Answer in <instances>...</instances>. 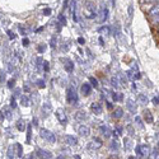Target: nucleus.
<instances>
[{
  "label": "nucleus",
  "mask_w": 159,
  "mask_h": 159,
  "mask_svg": "<svg viewBox=\"0 0 159 159\" xmlns=\"http://www.w3.org/2000/svg\"><path fill=\"white\" fill-rule=\"evenodd\" d=\"M83 16L85 19H96L98 17V8L93 2H84Z\"/></svg>",
  "instance_id": "1"
},
{
  "label": "nucleus",
  "mask_w": 159,
  "mask_h": 159,
  "mask_svg": "<svg viewBox=\"0 0 159 159\" xmlns=\"http://www.w3.org/2000/svg\"><path fill=\"white\" fill-rule=\"evenodd\" d=\"M66 102L69 104H74L78 102V94L73 87H69L66 89Z\"/></svg>",
  "instance_id": "2"
},
{
  "label": "nucleus",
  "mask_w": 159,
  "mask_h": 159,
  "mask_svg": "<svg viewBox=\"0 0 159 159\" xmlns=\"http://www.w3.org/2000/svg\"><path fill=\"white\" fill-rule=\"evenodd\" d=\"M39 135H41V138H43L45 140H47L48 143H55L56 141V136L54 132H51L50 130L47 129H41L39 130Z\"/></svg>",
  "instance_id": "3"
},
{
  "label": "nucleus",
  "mask_w": 159,
  "mask_h": 159,
  "mask_svg": "<svg viewBox=\"0 0 159 159\" xmlns=\"http://www.w3.org/2000/svg\"><path fill=\"white\" fill-rule=\"evenodd\" d=\"M135 152L139 157H148L149 155V147L148 145H138L135 148Z\"/></svg>",
  "instance_id": "4"
},
{
  "label": "nucleus",
  "mask_w": 159,
  "mask_h": 159,
  "mask_svg": "<svg viewBox=\"0 0 159 159\" xmlns=\"http://www.w3.org/2000/svg\"><path fill=\"white\" fill-rule=\"evenodd\" d=\"M56 117H57V120H59L60 124H62V125L68 124V117H66V115H65V112L62 110H57L56 111Z\"/></svg>",
  "instance_id": "5"
},
{
  "label": "nucleus",
  "mask_w": 159,
  "mask_h": 159,
  "mask_svg": "<svg viewBox=\"0 0 159 159\" xmlns=\"http://www.w3.org/2000/svg\"><path fill=\"white\" fill-rule=\"evenodd\" d=\"M78 134L80 135V136H83V138L89 136L90 135V129L88 126H85V125H82V126L78 127Z\"/></svg>",
  "instance_id": "6"
},
{
  "label": "nucleus",
  "mask_w": 159,
  "mask_h": 159,
  "mask_svg": "<svg viewBox=\"0 0 159 159\" xmlns=\"http://www.w3.org/2000/svg\"><path fill=\"white\" fill-rule=\"evenodd\" d=\"M64 61V68H65V71L68 73H73L74 71V62L69 59H62Z\"/></svg>",
  "instance_id": "7"
},
{
  "label": "nucleus",
  "mask_w": 159,
  "mask_h": 159,
  "mask_svg": "<svg viewBox=\"0 0 159 159\" xmlns=\"http://www.w3.org/2000/svg\"><path fill=\"white\" fill-rule=\"evenodd\" d=\"M80 92H82V94H83V96L88 97V96L92 93V85H90L89 83H84V84H82V87H80Z\"/></svg>",
  "instance_id": "8"
},
{
  "label": "nucleus",
  "mask_w": 159,
  "mask_h": 159,
  "mask_svg": "<svg viewBox=\"0 0 159 159\" xmlns=\"http://www.w3.org/2000/svg\"><path fill=\"white\" fill-rule=\"evenodd\" d=\"M37 155L41 159H51L52 158V154L45 149H37Z\"/></svg>",
  "instance_id": "9"
},
{
  "label": "nucleus",
  "mask_w": 159,
  "mask_h": 159,
  "mask_svg": "<svg viewBox=\"0 0 159 159\" xmlns=\"http://www.w3.org/2000/svg\"><path fill=\"white\" fill-rule=\"evenodd\" d=\"M90 110H92L93 113L99 115V113H102V104L99 102H93L90 104Z\"/></svg>",
  "instance_id": "10"
},
{
  "label": "nucleus",
  "mask_w": 159,
  "mask_h": 159,
  "mask_svg": "<svg viewBox=\"0 0 159 159\" xmlns=\"http://www.w3.org/2000/svg\"><path fill=\"white\" fill-rule=\"evenodd\" d=\"M102 145H103L102 140H101L99 138H94L93 141L89 144V148H90V149H99V148H102Z\"/></svg>",
  "instance_id": "11"
},
{
  "label": "nucleus",
  "mask_w": 159,
  "mask_h": 159,
  "mask_svg": "<svg viewBox=\"0 0 159 159\" xmlns=\"http://www.w3.org/2000/svg\"><path fill=\"white\" fill-rule=\"evenodd\" d=\"M64 143L68 144V145H76L78 139L75 136H71V135H66V136H64Z\"/></svg>",
  "instance_id": "12"
},
{
  "label": "nucleus",
  "mask_w": 159,
  "mask_h": 159,
  "mask_svg": "<svg viewBox=\"0 0 159 159\" xmlns=\"http://www.w3.org/2000/svg\"><path fill=\"white\" fill-rule=\"evenodd\" d=\"M42 111H43V116H45V117H47L48 115H51V112H52V107H51L50 102H45V103H43V106H42Z\"/></svg>",
  "instance_id": "13"
},
{
  "label": "nucleus",
  "mask_w": 159,
  "mask_h": 159,
  "mask_svg": "<svg viewBox=\"0 0 159 159\" xmlns=\"http://www.w3.org/2000/svg\"><path fill=\"white\" fill-rule=\"evenodd\" d=\"M144 120L147 121L148 124H153L154 121V118H153V115L149 110H144Z\"/></svg>",
  "instance_id": "14"
},
{
  "label": "nucleus",
  "mask_w": 159,
  "mask_h": 159,
  "mask_svg": "<svg viewBox=\"0 0 159 159\" xmlns=\"http://www.w3.org/2000/svg\"><path fill=\"white\" fill-rule=\"evenodd\" d=\"M99 130H101L102 135H103L104 138H110V136H111V130H110V127H108V126L102 125V126L99 127Z\"/></svg>",
  "instance_id": "15"
},
{
  "label": "nucleus",
  "mask_w": 159,
  "mask_h": 159,
  "mask_svg": "<svg viewBox=\"0 0 159 159\" xmlns=\"http://www.w3.org/2000/svg\"><path fill=\"white\" fill-rule=\"evenodd\" d=\"M85 118H87V113H85V112H83V111H79V112H76V113H75V120H76V121H79V122L84 121Z\"/></svg>",
  "instance_id": "16"
},
{
  "label": "nucleus",
  "mask_w": 159,
  "mask_h": 159,
  "mask_svg": "<svg viewBox=\"0 0 159 159\" xmlns=\"http://www.w3.org/2000/svg\"><path fill=\"white\" fill-rule=\"evenodd\" d=\"M112 116H113L115 118H117V120H118V118H121V117L124 116V111H122V108H120V107H118V108H116V110L113 111Z\"/></svg>",
  "instance_id": "17"
},
{
  "label": "nucleus",
  "mask_w": 159,
  "mask_h": 159,
  "mask_svg": "<svg viewBox=\"0 0 159 159\" xmlns=\"http://www.w3.org/2000/svg\"><path fill=\"white\" fill-rule=\"evenodd\" d=\"M101 13H102V16H101V22H104L106 19H107V17H108V9H107V7H103L102 10H101Z\"/></svg>",
  "instance_id": "18"
},
{
  "label": "nucleus",
  "mask_w": 159,
  "mask_h": 159,
  "mask_svg": "<svg viewBox=\"0 0 159 159\" xmlns=\"http://www.w3.org/2000/svg\"><path fill=\"white\" fill-rule=\"evenodd\" d=\"M126 104H127V108L130 110V112H136V104H134L132 101H127Z\"/></svg>",
  "instance_id": "19"
},
{
  "label": "nucleus",
  "mask_w": 159,
  "mask_h": 159,
  "mask_svg": "<svg viewBox=\"0 0 159 159\" xmlns=\"http://www.w3.org/2000/svg\"><path fill=\"white\" fill-rule=\"evenodd\" d=\"M20 103H22V106H24V107H28V106H30V98L25 97V96H22Z\"/></svg>",
  "instance_id": "20"
},
{
  "label": "nucleus",
  "mask_w": 159,
  "mask_h": 159,
  "mask_svg": "<svg viewBox=\"0 0 159 159\" xmlns=\"http://www.w3.org/2000/svg\"><path fill=\"white\" fill-rule=\"evenodd\" d=\"M27 127L25 126V124H24V121H22V120H19L18 122H17V129L19 130V131H24V129Z\"/></svg>",
  "instance_id": "21"
},
{
  "label": "nucleus",
  "mask_w": 159,
  "mask_h": 159,
  "mask_svg": "<svg viewBox=\"0 0 159 159\" xmlns=\"http://www.w3.org/2000/svg\"><path fill=\"white\" fill-rule=\"evenodd\" d=\"M16 152H14V147H9V149H8V158L9 159H13V158H14V154Z\"/></svg>",
  "instance_id": "22"
},
{
  "label": "nucleus",
  "mask_w": 159,
  "mask_h": 159,
  "mask_svg": "<svg viewBox=\"0 0 159 159\" xmlns=\"http://www.w3.org/2000/svg\"><path fill=\"white\" fill-rule=\"evenodd\" d=\"M124 145H125V149L129 152V150L131 149V141H130V139L125 138V139H124Z\"/></svg>",
  "instance_id": "23"
},
{
  "label": "nucleus",
  "mask_w": 159,
  "mask_h": 159,
  "mask_svg": "<svg viewBox=\"0 0 159 159\" xmlns=\"http://www.w3.org/2000/svg\"><path fill=\"white\" fill-rule=\"evenodd\" d=\"M89 82H90V85H93V87H98V80H97V79L94 78V76H90L89 78Z\"/></svg>",
  "instance_id": "24"
},
{
  "label": "nucleus",
  "mask_w": 159,
  "mask_h": 159,
  "mask_svg": "<svg viewBox=\"0 0 159 159\" xmlns=\"http://www.w3.org/2000/svg\"><path fill=\"white\" fill-rule=\"evenodd\" d=\"M118 148H120V145H118V141H117V140H113V141L111 143V149H112V150H117Z\"/></svg>",
  "instance_id": "25"
},
{
  "label": "nucleus",
  "mask_w": 159,
  "mask_h": 159,
  "mask_svg": "<svg viewBox=\"0 0 159 159\" xmlns=\"http://www.w3.org/2000/svg\"><path fill=\"white\" fill-rule=\"evenodd\" d=\"M59 23H60V25H65L66 24V17H64V14L59 16Z\"/></svg>",
  "instance_id": "26"
},
{
  "label": "nucleus",
  "mask_w": 159,
  "mask_h": 159,
  "mask_svg": "<svg viewBox=\"0 0 159 159\" xmlns=\"http://www.w3.org/2000/svg\"><path fill=\"white\" fill-rule=\"evenodd\" d=\"M111 84H112L113 88H118V79L113 76V78L111 79Z\"/></svg>",
  "instance_id": "27"
},
{
  "label": "nucleus",
  "mask_w": 159,
  "mask_h": 159,
  "mask_svg": "<svg viewBox=\"0 0 159 159\" xmlns=\"http://www.w3.org/2000/svg\"><path fill=\"white\" fill-rule=\"evenodd\" d=\"M138 99L140 101V103H147V102H148L147 96H143V94H139V96H138Z\"/></svg>",
  "instance_id": "28"
},
{
  "label": "nucleus",
  "mask_w": 159,
  "mask_h": 159,
  "mask_svg": "<svg viewBox=\"0 0 159 159\" xmlns=\"http://www.w3.org/2000/svg\"><path fill=\"white\" fill-rule=\"evenodd\" d=\"M16 147H17V149H18V153H17V155L20 158L22 155H23V150H22V145L20 144H16Z\"/></svg>",
  "instance_id": "29"
},
{
  "label": "nucleus",
  "mask_w": 159,
  "mask_h": 159,
  "mask_svg": "<svg viewBox=\"0 0 159 159\" xmlns=\"http://www.w3.org/2000/svg\"><path fill=\"white\" fill-rule=\"evenodd\" d=\"M158 158V147H155L152 152V159H157Z\"/></svg>",
  "instance_id": "30"
},
{
  "label": "nucleus",
  "mask_w": 159,
  "mask_h": 159,
  "mask_svg": "<svg viewBox=\"0 0 159 159\" xmlns=\"http://www.w3.org/2000/svg\"><path fill=\"white\" fill-rule=\"evenodd\" d=\"M126 130H127V132H129V135H130V136H132V135L135 134V131H134V127H132V126H130V125H129V126L126 127Z\"/></svg>",
  "instance_id": "31"
},
{
  "label": "nucleus",
  "mask_w": 159,
  "mask_h": 159,
  "mask_svg": "<svg viewBox=\"0 0 159 159\" xmlns=\"http://www.w3.org/2000/svg\"><path fill=\"white\" fill-rule=\"evenodd\" d=\"M37 85L39 87V88H45V80H42V79H38V80H37Z\"/></svg>",
  "instance_id": "32"
},
{
  "label": "nucleus",
  "mask_w": 159,
  "mask_h": 159,
  "mask_svg": "<svg viewBox=\"0 0 159 159\" xmlns=\"http://www.w3.org/2000/svg\"><path fill=\"white\" fill-rule=\"evenodd\" d=\"M43 70L45 71H48V69H50V64H48V61H46V60H43Z\"/></svg>",
  "instance_id": "33"
},
{
  "label": "nucleus",
  "mask_w": 159,
  "mask_h": 159,
  "mask_svg": "<svg viewBox=\"0 0 159 159\" xmlns=\"http://www.w3.org/2000/svg\"><path fill=\"white\" fill-rule=\"evenodd\" d=\"M135 122L138 124V126H139L140 129L144 127V125H143V122H141V118H140V117H136V118H135Z\"/></svg>",
  "instance_id": "34"
},
{
  "label": "nucleus",
  "mask_w": 159,
  "mask_h": 159,
  "mask_svg": "<svg viewBox=\"0 0 159 159\" xmlns=\"http://www.w3.org/2000/svg\"><path fill=\"white\" fill-rule=\"evenodd\" d=\"M27 129H28V132H27V144H30L31 143V126H28Z\"/></svg>",
  "instance_id": "35"
},
{
  "label": "nucleus",
  "mask_w": 159,
  "mask_h": 159,
  "mask_svg": "<svg viewBox=\"0 0 159 159\" xmlns=\"http://www.w3.org/2000/svg\"><path fill=\"white\" fill-rule=\"evenodd\" d=\"M42 64H43V59H42V57H38V59H37V61H36L37 68H39V66H41Z\"/></svg>",
  "instance_id": "36"
},
{
  "label": "nucleus",
  "mask_w": 159,
  "mask_h": 159,
  "mask_svg": "<svg viewBox=\"0 0 159 159\" xmlns=\"http://www.w3.org/2000/svg\"><path fill=\"white\" fill-rule=\"evenodd\" d=\"M118 78L121 79V82H122L124 84H126V80H127V79H126V76H125L124 74H121V73H120V74H118Z\"/></svg>",
  "instance_id": "37"
},
{
  "label": "nucleus",
  "mask_w": 159,
  "mask_h": 159,
  "mask_svg": "<svg viewBox=\"0 0 159 159\" xmlns=\"http://www.w3.org/2000/svg\"><path fill=\"white\" fill-rule=\"evenodd\" d=\"M10 107L11 108H16L17 107V102H16V97L11 98V103H10Z\"/></svg>",
  "instance_id": "38"
},
{
  "label": "nucleus",
  "mask_w": 159,
  "mask_h": 159,
  "mask_svg": "<svg viewBox=\"0 0 159 159\" xmlns=\"http://www.w3.org/2000/svg\"><path fill=\"white\" fill-rule=\"evenodd\" d=\"M37 50L39 51V52H45V50H46V46L42 43V45H38V47H37Z\"/></svg>",
  "instance_id": "39"
},
{
  "label": "nucleus",
  "mask_w": 159,
  "mask_h": 159,
  "mask_svg": "<svg viewBox=\"0 0 159 159\" xmlns=\"http://www.w3.org/2000/svg\"><path fill=\"white\" fill-rule=\"evenodd\" d=\"M22 43H23V46L27 47V46L30 45V39H28V38H23V39H22Z\"/></svg>",
  "instance_id": "40"
},
{
  "label": "nucleus",
  "mask_w": 159,
  "mask_h": 159,
  "mask_svg": "<svg viewBox=\"0 0 159 159\" xmlns=\"http://www.w3.org/2000/svg\"><path fill=\"white\" fill-rule=\"evenodd\" d=\"M14 84H16L14 79H11V80H9V83H8V87H9V88H13V87H14Z\"/></svg>",
  "instance_id": "41"
},
{
  "label": "nucleus",
  "mask_w": 159,
  "mask_h": 159,
  "mask_svg": "<svg viewBox=\"0 0 159 159\" xmlns=\"http://www.w3.org/2000/svg\"><path fill=\"white\" fill-rule=\"evenodd\" d=\"M78 42L80 43V45H84V43H85V39H84L83 37H79V38H78Z\"/></svg>",
  "instance_id": "42"
},
{
  "label": "nucleus",
  "mask_w": 159,
  "mask_h": 159,
  "mask_svg": "<svg viewBox=\"0 0 159 159\" xmlns=\"http://www.w3.org/2000/svg\"><path fill=\"white\" fill-rule=\"evenodd\" d=\"M55 46H56V38H52V39H51V47L54 48Z\"/></svg>",
  "instance_id": "43"
},
{
  "label": "nucleus",
  "mask_w": 159,
  "mask_h": 159,
  "mask_svg": "<svg viewBox=\"0 0 159 159\" xmlns=\"http://www.w3.org/2000/svg\"><path fill=\"white\" fill-rule=\"evenodd\" d=\"M158 101H159V99H158V96L154 97V98H153V104H154V106H158Z\"/></svg>",
  "instance_id": "44"
},
{
  "label": "nucleus",
  "mask_w": 159,
  "mask_h": 159,
  "mask_svg": "<svg viewBox=\"0 0 159 159\" xmlns=\"http://www.w3.org/2000/svg\"><path fill=\"white\" fill-rule=\"evenodd\" d=\"M32 125L33 126H38V120H37V118H33V120H32Z\"/></svg>",
  "instance_id": "45"
},
{
  "label": "nucleus",
  "mask_w": 159,
  "mask_h": 159,
  "mask_svg": "<svg viewBox=\"0 0 159 159\" xmlns=\"http://www.w3.org/2000/svg\"><path fill=\"white\" fill-rule=\"evenodd\" d=\"M23 88H24V90H25V92H30V90H31L30 84H24V87H23Z\"/></svg>",
  "instance_id": "46"
},
{
  "label": "nucleus",
  "mask_w": 159,
  "mask_h": 159,
  "mask_svg": "<svg viewBox=\"0 0 159 159\" xmlns=\"http://www.w3.org/2000/svg\"><path fill=\"white\" fill-rule=\"evenodd\" d=\"M43 13H45V14H46V16H50V14H51V10H50L48 8H46V9L43 10Z\"/></svg>",
  "instance_id": "47"
},
{
  "label": "nucleus",
  "mask_w": 159,
  "mask_h": 159,
  "mask_svg": "<svg viewBox=\"0 0 159 159\" xmlns=\"http://www.w3.org/2000/svg\"><path fill=\"white\" fill-rule=\"evenodd\" d=\"M129 14H130V16H132V7H130V8H129Z\"/></svg>",
  "instance_id": "48"
},
{
  "label": "nucleus",
  "mask_w": 159,
  "mask_h": 159,
  "mask_svg": "<svg viewBox=\"0 0 159 159\" xmlns=\"http://www.w3.org/2000/svg\"><path fill=\"white\" fill-rule=\"evenodd\" d=\"M5 115H7V117H10V112H9V111H8V110H7V111H5Z\"/></svg>",
  "instance_id": "49"
},
{
  "label": "nucleus",
  "mask_w": 159,
  "mask_h": 159,
  "mask_svg": "<svg viewBox=\"0 0 159 159\" xmlns=\"http://www.w3.org/2000/svg\"><path fill=\"white\" fill-rule=\"evenodd\" d=\"M16 96H19V89H16Z\"/></svg>",
  "instance_id": "50"
},
{
  "label": "nucleus",
  "mask_w": 159,
  "mask_h": 159,
  "mask_svg": "<svg viewBox=\"0 0 159 159\" xmlns=\"http://www.w3.org/2000/svg\"><path fill=\"white\" fill-rule=\"evenodd\" d=\"M108 159H117V158H116V157H113V155H112V157H110V158H108Z\"/></svg>",
  "instance_id": "51"
},
{
  "label": "nucleus",
  "mask_w": 159,
  "mask_h": 159,
  "mask_svg": "<svg viewBox=\"0 0 159 159\" xmlns=\"http://www.w3.org/2000/svg\"><path fill=\"white\" fill-rule=\"evenodd\" d=\"M129 159H136L135 157H129Z\"/></svg>",
  "instance_id": "52"
},
{
  "label": "nucleus",
  "mask_w": 159,
  "mask_h": 159,
  "mask_svg": "<svg viewBox=\"0 0 159 159\" xmlns=\"http://www.w3.org/2000/svg\"><path fill=\"white\" fill-rule=\"evenodd\" d=\"M28 159H33V155H30V157H28Z\"/></svg>",
  "instance_id": "53"
},
{
  "label": "nucleus",
  "mask_w": 159,
  "mask_h": 159,
  "mask_svg": "<svg viewBox=\"0 0 159 159\" xmlns=\"http://www.w3.org/2000/svg\"><path fill=\"white\" fill-rule=\"evenodd\" d=\"M57 159H64V158H62V157H59V158H57Z\"/></svg>",
  "instance_id": "54"
}]
</instances>
